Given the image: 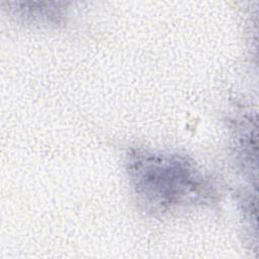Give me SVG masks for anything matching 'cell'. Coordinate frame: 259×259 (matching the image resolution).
<instances>
[{
	"instance_id": "cell-1",
	"label": "cell",
	"mask_w": 259,
	"mask_h": 259,
	"mask_svg": "<svg viewBox=\"0 0 259 259\" xmlns=\"http://www.w3.org/2000/svg\"><path fill=\"white\" fill-rule=\"evenodd\" d=\"M128 172L137 194L155 210H166L210 193L206 179L190 163L155 153L132 155Z\"/></svg>"
}]
</instances>
